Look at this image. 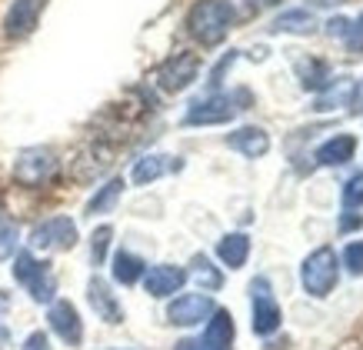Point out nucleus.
<instances>
[{"label": "nucleus", "mask_w": 363, "mask_h": 350, "mask_svg": "<svg viewBox=\"0 0 363 350\" xmlns=\"http://www.w3.org/2000/svg\"><path fill=\"white\" fill-rule=\"evenodd\" d=\"M337 277H340V257L333 253V247H317L300 267V284L310 297H327L337 287Z\"/></svg>", "instance_id": "7ed1b4c3"}, {"label": "nucleus", "mask_w": 363, "mask_h": 350, "mask_svg": "<svg viewBox=\"0 0 363 350\" xmlns=\"http://www.w3.org/2000/svg\"><path fill=\"white\" fill-rule=\"evenodd\" d=\"M44 11H47V0H13V7L4 17V33L11 40H21V37L33 33Z\"/></svg>", "instance_id": "f8f14e48"}, {"label": "nucleus", "mask_w": 363, "mask_h": 350, "mask_svg": "<svg viewBox=\"0 0 363 350\" xmlns=\"http://www.w3.org/2000/svg\"><path fill=\"white\" fill-rule=\"evenodd\" d=\"M121 194H123V177H111V180H107V184H104L97 194L90 197L87 214H90V217H97V214H111V210L117 207Z\"/></svg>", "instance_id": "aec40b11"}, {"label": "nucleus", "mask_w": 363, "mask_h": 350, "mask_svg": "<svg viewBox=\"0 0 363 350\" xmlns=\"http://www.w3.org/2000/svg\"><path fill=\"white\" fill-rule=\"evenodd\" d=\"M87 300L90 307H94V314H97L104 324H123V307L121 300L113 297L111 284L104 280V277H90V284H87Z\"/></svg>", "instance_id": "4468645a"}, {"label": "nucleus", "mask_w": 363, "mask_h": 350, "mask_svg": "<svg viewBox=\"0 0 363 350\" xmlns=\"http://www.w3.org/2000/svg\"><path fill=\"white\" fill-rule=\"evenodd\" d=\"M357 227H363V217H360V214H347V217L340 220V230H357Z\"/></svg>", "instance_id": "7c9ffc66"}, {"label": "nucleus", "mask_w": 363, "mask_h": 350, "mask_svg": "<svg viewBox=\"0 0 363 350\" xmlns=\"http://www.w3.org/2000/svg\"><path fill=\"white\" fill-rule=\"evenodd\" d=\"M343 263L350 267V274H363V241H353L343 251Z\"/></svg>", "instance_id": "cd10ccee"}, {"label": "nucleus", "mask_w": 363, "mask_h": 350, "mask_svg": "<svg viewBox=\"0 0 363 350\" xmlns=\"http://www.w3.org/2000/svg\"><path fill=\"white\" fill-rule=\"evenodd\" d=\"M240 100H247L243 90H237V94H220V90H213L210 97L190 104L187 114H184V127H213V124L233 121L237 110H240L237 107Z\"/></svg>", "instance_id": "20e7f679"}, {"label": "nucleus", "mask_w": 363, "mask_h": 350, "mask_svg": "<svg viewBox=\"0 0 363 350\" xmlns=\"http://www.w3.org/2000/svg\"><path fill=\"white\" fill-rule=\"evenodd\" d=\"M13 277L17 284L27 287V294L37 300V304H50L57 294V277L50 270L47 261H37L33 251H21L13 257Z\"/></svg>", "instance_id": "f03ea898"}, {"label": "nucleus", "mask_w": 363, "mask_h": 350, "mask_svg": "<svg viewBox=\"0 0 363 350\" xmlns=\"http://www.w3.org/2000/svg\"><path fill=\"white\" fill-rule=\"evenodd\" d=\"M174 157H167V153H147V157H140L137 164H133V184L137 187H147L154 184V180H160V177L167 174V170H174L177 164H170Z\"/></svg>", "instance_id": "a211bd4d"}, {"label": "nucleus", "mask_w": 363, "mask_h": 350, "mask_svg": "<svg viewBox=\"0 0 363 350\" xmlns=\"http://www.w3.org/2000/svg\"><path fill=\"white\" fill-rule=\"evenodd\" d=\"M187 277H194L200 287H207V290H217V287L223 284V274L210 263V257H203V253H197L194 261H190V274Z\"/></svg>", "instance_id": "5701e85b"}, {"label": "nucleus", "mask_w": 363, "mask_h": 350, "mask_svg": "<svg viewBox=\"0 0 363 350\" xmlns=\"http://www.w3.org/2000/svg\"><path fill=\"white\" fill-rule=\"evenodd\" d=\"M21 350H54V347H50V337H47L44 330H33L30 337L23 340V347H21Z\"/></svg>", "instance_id": "c85d7f7f"}, {"label": "nucleus", "mask_w": 363, "mask_h": 350, "mask_svg": "<svg viewBox=\"0 0 363 350\" xmlns=\"http://www.w3.org/2000/svg\"><path fill=\"white\" fill-rule=\"evenodd\" d=\"M313 31V13L297 7V11H286L274 21V33H307Z\"/></svg>", "instance_id": "4be33fe9"}, {"label": "nucleus", "mask_w": 363, "mask_h": 350, "mask_svg": "<svg viewBox=\"0 0 363 350\" xmlns=\"http://www.w3.org/2000/svg\"><path fill=\"white\" fill-rule=\"evenodd\" d=\"M327 31H330V37H347V31H350V21H343V17H337V21L327 23Z\"/></svg>", "instance_id": "c756f323"}, {"label": "nucleus", "mask_w": 363, "mask_h": 350, "mask_svg": "<svg viewBox=\"0 0 363 350\" xmlns=\"http://www.w3.org/2000/svg\"><path fill=\"white\" fill-rule=\"evenodd\" d=\"M200 74V57L190 54V50H180V54L167 57L164 64L157 67V87L164 94H180L187 90Z\"/></svg>", "instance_id": "423d86ee"}, {"label": "nucleus", "mask_w": 363, "mask_h": 350, "mask_svg": "<svg viewBox=\"0 0 363 350\" xmlns=\"http://www.w3.org/2000/svg\"><path fill=\"white\" fill-rule=\"evenodd\" d=\"M30 251H70L77 244V224L70 217H50L30 230Z\"/></svg>", "instance_id": "1a4fd4ad"}, {"label": "nucleus", "mask_w": 363, "mask_h": 350, "mask_svg": "<svg viewBox=\"0 0 363 350\" xmlns=\"http://www.w3.org/2000/svg\"><path fill=\"white\" fill-rule=\"evenodd\" d=\"M47 320H50V330L64 340L67 347H80L84 344V320H80L77 307L70 300H50Z\"/></svg>", "instance_id": "9b49d317"}, {"label": "nucleus", "mask_w": 363, "mask_h": 350, "mask_svg": "<svg viewBox=\"0 0 363 350\" xmlns=\"http://www.w3.org/2000/svg\"><path fill=\"white\" fill-rule=\"evenodd\" d=\"M217 257H220L223 267L240 270L243 263H247V257H250V237H247V234H227V237H220Z\"/></svg>", "instance_id": "f3484780"}, {"label": "nucleus", "mask_w": 363, "mask_h": 350, "mask_svg": "<svg viewBox=\"0 0 363 350\" xmlns=\"http://www.w3.org/2000/svg\"><path fill=\"white\" fill-rule=\"evenodd\" d=\"M300 77H303L300 84H303L307 90H323L333 80L330 70H327V64H320V60H310L307 67H300Z\"/></svg>", "instance_id": "393cba45"}, {"label": "nucleus", "mask_w": 363, "mask_h": 350, "mask_svg": "<svg viewBox=\"0 0 363 350\" xmlns=\"http://www.w3.org/2000/svg\"><path fill=\"white\" fill-rule=\"evenodd\" d=\"M250 304H253V334L270 337L274 330H280L284 314H280V304L270 294V280L267 277H257L250 284Z\"/></svg>", "instance_id": "6e6552de"}, {"label": "nucleus", "mask_w": 363, "mask_h": 350, "mask_svg": "<svg viewBox=\"0 0 363 350\" xmlns=\"http://www.w3.org/2000/svg\"><path fill=\"white\" fill-rule=\"evenodd\" d=\"M7 340H11V330H7L4 324H0V344H7Z\"/></svg>", "instance_id": "2f4dec72"}, {"label": "nucleus", "mask_w": 363, "mask_h": 350, "mask_svg": "<svg viewBox=\"0 0 363 350\" xmlns=\"http://www.w3.org/2000/svg\"><path fill=\"white\" fill-rule=\"evenodd\" d=\"M270 4H277V0H257V7L264 11V7H270Z\"/></svg>", "instance_id": "72a5a7b5"}, {"label": "nucleus", "mask_w": 363, "mask_h": 350, "mask_svg": "<svg viewBox=\"0 0 363 350\" xmlns=\"http://www.w3.org/2000/svg\"><path fill=\"white\" fill-rule=\"evenodd\" d=\"M57 174V153L50 147H27L13 160V180L23 187H40Z\"/></svg>", "instance_id": "39448f33"}, {"label": "nucleus", "mask_w": 363, "mask_h": 350, "mask_svg": "<svg viewBox=\"0 0 363 350\" xmlns=\"http://www.w3.org/2000/svg\"><path fill=\"white\" fill-rule=\"evenodd\" d=\"M343 207L353 210V207H363V174H353L343 187Z\"/></svg>", "instance_id": "bb28decb"}, {"label": "nucleus", "mask_w": 363, "mask_h": 350, "mask_svg": "<svg viewBox=\"0 0 363 350\" xmlns=\"http://www.w3.org/2000/svg\"><path fill=\"white\" fill-rule=\"evenodd\" d=\"M323 90H327V94L317 100V110H333V107H340V104H353L357 84H353L350 77H340V80H330Z\"/></svg>", "instance_id": "412c9836"}, {"label": "nucleus", "mask_w": 363, "mask_h": 350, "mask_svg": "<svg viewBox=\"0 0 363 350\" xmlns=\"http://www.w3.org/2000/svg\"><path fill=\"white\" fill-rule=\"evenodd\" d=\"M111 241H113V227L111 224H100V227L94 230V237H90V263H94V267H100V263L107 261Z\"/></svg>", "instance_id": "b1692460"}, {"label": "nucleus", "mask_w": 363, "mask_h": 350, "mask_svg": "<svg viewBox=\"0 0 363 350\" xmlns=\"http://www.w3.org/2000/svg\"><path fill=\"white\" fill-rule=\"evenodd\" d=\"M227 147L237 153H243L247 160H257L270 151V137H267L264 127H240V131L227 133Z\"/></svg>", "instance_id": "2eb2a0df"}, {"label": "nucleus", "mask_w": 363, "mask_h": 350, "mask_svg": "<svg viewBox=\"0 0 363 350\" xmlns=\"http://www.w3.org/2000/svg\"><path fill=\"white\" fill-rule=\"evenodd\" d=\"M213 310H217L213 297H207V294H180V297L170 300V307H167V320H170L174 327H197V324H203Z\"/></svg>", "instance_id": "9d476101"}, {"label": "nucleus", "mask_w": 363, "mask_h": 350, "mask_svg": "<svg viewBox=\"0 0 363 350\" xmlns=\"http://www.w3.org/2000/svg\"><path fill=\"white\" fill-rule=\"evenodd\" d=\"M353 153H357V141L350 133H337V137H330L327 143L317 147V160L323 167H340L347 160H353Z\"/></svg>", "instance_id": "dca6fc26"}, {"label": "nucleus", "mask_w": 363, "mask_h": 350, "mask_svg": "<svg viewBox=\"0 0 363 350\" xmlns=\"http://www.w3.org/2000/svg\"><path fill=\"white\" fill-rule=\"evenodd\" d=\"M233 27L230 11L223 7V0H197L187 13V31L194 40L203 47H220Z\"/></svg>", "instance_id": "f257e3e1"}, {"label": "nucleus", "mask_w": 363, "mask_h": 350, "mask_svg": "<svg viewBox=\"0 0 363 350\" xmlns=\"http://www.w3.org/2000/svg\"><path fill=\"white\" fill-rule=\"evenodd\" d=\"M233 347V317L230 310L217 307L207 317V330L200 337H187L177 344V350H230Z\"/></svg>", "instance_id": "0eeeda50"}, {"label": "nucleus", "mask_w": 363, "mask_h": 350, "mask_svg": "<svg viewBox=\"0 0 363 350\" xmlns=\"http://www.w3.org/2000/svg\"><path fill=\"white\" fill-rule=\"evenodd\" d=\"M317 7H330V4H343V0H313Z\"/></svg>", "instance_id": "473e14b6"}, {"label": "nucleus", "mask_w": 363, "mask_h": 350, "mask_svg": "<svg viewBox=\"0 0 363 350\" xmlns=\"http://www.w3.org/2000/svg\"><path fill=\"white\" fill-rule=\"evenodd\" d=\"M143 290L157 300H164V297H174L180 294V287L187 284V270L184 267H174V263H157L150 270H143Z\"/></svg>", "instance_id": "ddd939ff"}, {"label": "nucleus", "mask_w": 363, "mask_h": 350, "mask_svg": "<svg viewBox=\"0 0 363 350\" xmlns=\"http://www.w3.org/2000/svg\"><path fill=\"white\" fill-rule=\"evenodd\" d=\"M143 270H147V263H143L137 253H130V251H117V253H113L111 274H113V280H117V284L133 287L143 277Z\"/></svg>", "instance_id": "6ab92c4d"}, {"label": "nucleus", "mask_w": 363, "mask_h": 350, "mask_svg": "<svg viewBox=\"0 0 363 350\" xmlns=\"http://www.w3.org/2000/svg\"><path fill=\"white\" fill-rule=\"evenodd\" d=\"M17 244H21V234L13 224H0V261H11L13 251H17Z\"/></svg>", "instance_id": "a878e982"}]
</instances>
